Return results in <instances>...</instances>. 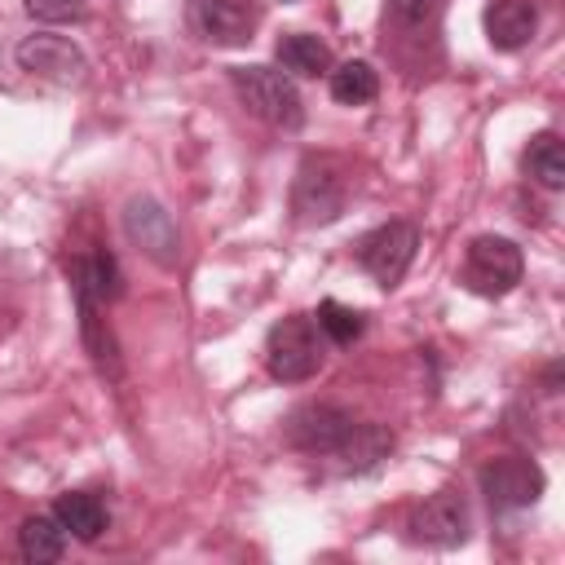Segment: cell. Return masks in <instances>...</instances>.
<instances>
[{
  "mask_svg": "<svg viewBox=\"0 0 565 565\" xmlns=\"http://www.w3.org/2000/svg\"><path fill=\"white\" fill-rule=\"evenodd\" d=\"M411 539L415 543H424V547H459V543H468V534H472V508H468V499L455 490V486H446V490H437V494H428L415 512H411Z\"/></svg>",
  "mask_w": 565,
  "mask_h": 565,
  "instance_id": "obj_10",
  "label": "cell"
},
{
  "mask_svg": "<svg viewBox=\"0 0 565 565\" xmlns=\"http://www.w3.org/2000/svg\"><path fill=\"white\" fill-rule=\"evenodd\" d=\"M66 530H62V521L49 512V516H26L22 525H18V556L22 561H31V565H53V561H62L66 556Z\"/></svg>",
  "mask_w": 565,
  "mask_h": 565,
  "instance_id": "obj_17",
  "label": "cell"
},
{
  "mask_svg": "<svg viewBox=\"0 0 565 565\" xmlns=\"http://www.w3.org/2000/svg\"><path fill=\"white\" fill-rule=\"evenodd\" d=\"M349 207V177L331 154H309L291 181V212L300 225H331Z\"/></svg>",
  "mask_w": 565,
  "mask_h": 565,
  "instance_id": "obj_3",
  "label": "cell"
},
{
  "mask_svg": "<svg viewBox=\"0 0 565 565\" xmlns=\"http://www.w3.org/2000/svg\"><path fill=\"white\" fill-rule=\"evenodd\" d=\"M393 455V433L384 428V424H353V433L344 437V446L335 450V459L344 463V472H353V477H366V472H375L384 459Z\"/></svg>",
  "mask_w": 565,
  "mask_h": 565,
  "instance_id": "obj_15",
  "label": "cell"
},
{
  "mask_svg": "<svg viewBox=\"0 0 565 565\" xmlns=\"http://www.w3.org/2000/svg\"><path fill=\"white\" fill-rule=\"evenodd\" d=\"M53 516H57L62 530H66L71 539H79V543H97V539L110 530V512H106V503H102L93 490H66V494H57Z\"/></svg>",
  "mask_w": 565,
  "mask_h": 565,
  "instance_id": "obj_14",
  "label": "cell"
},
{
  "mask_svg": "<svg viewBox=\"0 0 565 565\" xmlns=\"http://www.w3.org/2000/svg\"><path fill=\"white\" fill-rule=\"evenodd\" d=\"M66 278H71V296H88L97 305H110L119 300L124 291V274H119V260L110 252H88V256H75L66 265Z\"/></svg>",
  "mask_w": 565,
  "mask_h": 565,
  "instance_id": "obj_13",
  "label": "cell"
},
{
  "mask_svg": "<svg viewBox=\"0 0 565 565\" xmlns=\"http://www.w3.org/2000/svg\"><path fill=\"white\" fill-rule=\"evenodd\" d=\"M313 322H318L322 340L335 344V349H349V344L366 331V318H362L353 305H340V300H322L318 313H313Z\"/></svg>",
  "mask_w": 565,
  "mask_h": 565,
  "instance_id": "obj_20",
  "label": "cell"
},
{
  "mask_svg": "<svg viewBox=\"0 0 565 565\" xmlns=\"http://www.w3.org/2000/svg\"><path fill=\"white\" fill-rule=\"evenodd\" d=\"M353 424H358L353 411H344L335 402H309V406H300V411L287 415L282 433L305 455H335L344 446V437L353 433Z\"/></svg>",
  "mask_w": 565,
  "mask_h": 565,
  "instance_id": "obj_11",
  "label": "cell"
},
{
  "mask_svg": "<svg viewBox=\"0 0 565 565\" xmlns=\"http://www.w3.org/2000/svg\"><path fill=\"white\" fill-rule=\"evenodd\" d=\"M185 22L203 44L238 49L256 35L260 4L256 0H185Z\"/></svg>",
  "mask_w": 565,
  "mask_h": 565,
  "instance_id": "obj_9",
  "label": "cell"
},
{
  "mask_svg": "<svg viewBox=\"0 0 565 565\" xmlns=\"http://www.w3.org/2000/svg\"><path fill=\"white\" fill-rule=\"evenodd\" d=\"M415 247H419V230H415L411 221H384V225H375L371 234L358 238L353 260H358L380 287H397L402 274H406L411 260H415Z\"/></svg>",
  "mask_w": 565,
  "mask_h": 565,
  "instance_id": "obj_7",
  "label": "cell"
},
{
  "mask_svg": "<svg viewBox=\"0 0 565 565\" xmlns=\"http://www.w3.org/2000/svg\"><path fill=\"white\" fill-rule=\"evenodd\" d=\"M481 22H486L490 49L516 53V49H525V44L534 40V31H539V4H534V0H490L486 13H481Z\"/></svg>",
  "mask_w": 565,
  "mask_h": 565,
  "instance_id": "obj_12",
  "label": "cell"
},
{
  "mask_svg": "<svg viewBox=\"0 0 565 565\" xmlns=\"http://www.w3.org/2000/svg\"><path fill=\"white\" fill-rule=\"evenodd\" d=\"M441 4L446 0H388V18L402 31H428L441 18Z\"/></svg>",
  "mask_w": 565,
  "mask_h": 565,
  "instance_id": "obj_21",
  "label": "cell"
},
{
  "mask_svg": "<svg viewBox=\"0 0 565 565\" xmlns=\"http://www.w3.org/2000/svg\"><path fill=\"white\" fill-rule=\"evenodd\" d=\"M282 4H296V0H282Z\"/></svg>",
  "mask_w": 565,
  "mask_h": 565,
  "instance_id": "obj_24",
  "label": "cell"
},
{
  "mask_svg": "<svg viewBox=\"0 0 565 565\" xmlns=\"http://www.w3.org/2000/svg\"><path fill=\"white\" fill-rule=\"evenodd\" d=\"M477 481H481V494H486L494 516H512V512L534 508L543 486H547L543 468L534 459H525V455H499V459L481 463Z\"/></svg>",
  "mask_w": 565,
  "mask_h": 565,
  "instance_id": "obj_6",
  "label": "cell"
},
{
  "mask_svg": "<svg viewBox=\"0 0 565 565\" xmlns=\"http://www.w3.org/2000/svg\"><path fill=\"white\" fill-rule=\"evenodd\" d=\"M543 388H547V393H561V362H552V366H547V375H543Z\"/></svg>",
  "mask_w": 565,
  "mask_h": 565,
  "instance_id": "obj_23",
  "label": "cell"
},
{
  "mask_svg": "<svg viewBox=\"0 0 565 565\" xmlns=\"http://www.w3.org/2000/svg\"><path fill=\"white\" fill-rule=\"evenodd\" d=\"M26 13L40 22H66L79 13V0H26Z\"/></svg>",
  "mask_w": 565,
  "mask_h": 565,
  "instance_id": "obj_22",
  "label": "cell"
},
{
  "mask_svg": "<svg viewBox=\"0 0 565 565\" xmlns=\"http://www.w3.org/2000/svg\"><path fill=\"white\" fill-rule=\"evenodd\" d=\"M13 62L35 75V79H49V84H79L88 75V57L84 49L71 40V35H57V31H35V35H22L18 49H13Z\"/></svg>",
  "mask_w": 565,
  "mask_h": 565,
  "instance_id": "obj_8",
  "label": "cell"
},
{
  "mask_svg": "<svg viewBox=\"0 0 565 565\" xmlns=\"http://www.w3.org/2000/svg\"><path fill=\"white\" fill-rule=\"evenodd\" d=\"M322 331L313 322V313H287L269 327L265 335V371L278 384H305L322 371Z\"/></svg>",
  "mask_w": 565,
  "mask_h": 565,
  "instance_id": "obj_2",
  "label": "cell"
},
{
  "mask_svg": "<svg viewBox=\"0 0 565 565\" xmlns=\"http://www.w3.org/2000/svg\"><path fill=\"white\" fill-rule=\"evenodd\" d=\"M525 274V256L512 238L503 234H477L463 252V269H459V282L472 291V296H486V300H499L508 291H516Z\"/></svg>",
  "mask_w": 565,
  "mask_h": 565,
  "instance_id": "obj_4",
  "label": "cell"
},
{
  "mask_svg": "<svg viewBox=\"0 0 565 565\" xmlns=\"http://www.w3.org/2000/svg\"><path fill=\"white\" fill-rule=\"evenodd\" d=\"M274 57H278V66H282L287 75H300V79H318V75L331 71V49H327L318 35H309V31L282 35V40L274 44Z\"/></svg>",
  "mask_w": 565,
  "mask_h": 565,
  "instance_id": "obj_16",
  "label": "cell"
},
{
  "mask_svg": "<svg viewBox=\"0 0 565 565\" xmlns=\"http://www.w3.org/2000/svg\"><path fill=\"white\" fill-rule=\"evenodd\" d=\"M230 88L234 97L265 124L274 128H300L305 124V102H300V88L291 84L287 71L278 66H265V62H252V66H230Z\"/></svg>",
  "mask_w": 565,
  "mask_h": 565,
  "instance_id": "obj_1",
  "label": "cell"
},
{
  "mask_svg": "<svg viewBox=\"0 0 565 565\" xmlns=\"http://www.w3.org/2000/svg\"><path fill=\"white\" fill-rule=\"evenodd\" d=\"M327 84H331V97H335L340 106H366V102H375V93H380V75H375V66L362 62V57H349V62L331 66V71H327Z\"/></svg>",
  "mask_w": 565,
  "mask_h": 565,
  "instance_id": "obj_19",
  "label": "cell"
},
{
  "mask_svg": "<svg viewBox=\"0 0 565 565\" xmlns=\"http://www.w3.org/2000/svg\"><path fill=\"white\" fill-rule=\"evenodd\" d=\"M124 234H128V243L146 256V260H154L159 269H177V260H181V225H177V216L159 203V199H150V194H132L128 203H124Z\"/></svg>",
  "mask_w": 565,
  "mask_h": 565,
  "instance_id": "obj_5",
  "label": "cell"
},
{
  "mask_svg": "<svg viewBox=\"0 0 565 565\" xmlns=\"http://www.w3.org/2000/svg\"><path fill=\"white\" fill-rule=\"evenodd\" d=\"M521 168H525V177L534 181V185H543V190H565V154H561V137L547 128V132H534L530 137V146L521 150Z\"/></svg>",
  "mask_w": 565,
  "mask_h": 565,
  "instance_id": "obj_18",
  "label": "cell"
}]
</instances>
